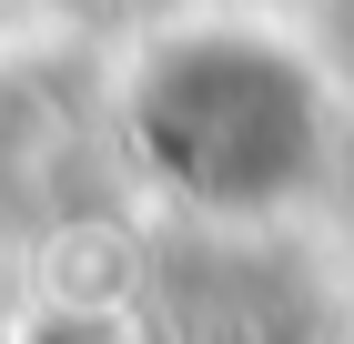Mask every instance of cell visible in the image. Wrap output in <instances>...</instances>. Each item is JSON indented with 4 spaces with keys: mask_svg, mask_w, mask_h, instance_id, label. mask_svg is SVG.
I'll return each instance as SVG.
<instances>
[{
    "mask_svg": "<svg viewBox=\"0 0 354 344\" xmlns=\"http://www.w3.org/2000/svg\"><path fill=\"white\" fill-rule=\"evenodd\" d=\"M132 122H142V152L192 203H233V212L283 203L324 142L304 61H283L273 41H243V30H203V41L152 51Z\"/></svg>",
    "mask_w": 354,
    "mask_h": 344,
    "instance_id": "obj_1",
    "label": "cell"
}]
</instances>
